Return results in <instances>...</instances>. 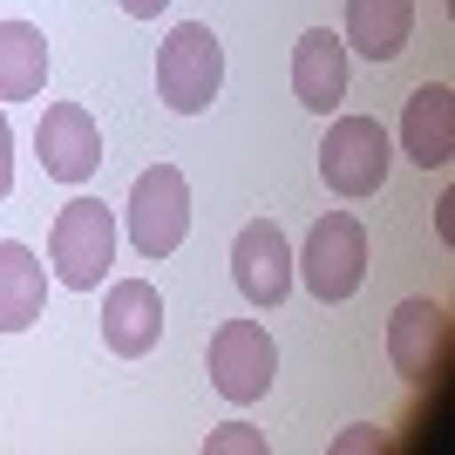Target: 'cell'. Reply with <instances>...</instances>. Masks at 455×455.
I'll return each instance as SVG.
<instances>
[{"instance_id":"10","label":"cell","mask_w":455,"mask_h":455,"mask_svg":"<svg viewBox=\"0 0 455 455\" xmlns=\"http://www.w3.org/2000/svg\"><path fill=\"white\" fill-rule=\"evenodd\" d=\"M442 354H449V320H442L435 299H401L395 313H387V361L401 367L408 380L435 374Z\"/></svg>"},{"instance_id":"6","label":"cell","mask_w":455,"mask_h":455,"mask_svg":"<svg viewBox=\"0 0 455 455\" xmlns=\"http://www.w3.org/2000/svg\"><path fill=\"white\" fill-rule=\"evenodd\" d=\"M320 177L333 197H374L387 184V130L374 116H340L320 143Z\"/></svg>"},{"instance_id":"4","label":"cell","mask_w":455,"mask_h":455,"mask_svg":"<svg viewBox=\"0 0 455 455\" xmlns=\"http://www.w3.org/2000/svg\"><path fill=\"white\" fill-rule=\"evenodd\" d=\"M211 387L231 401V408H251V401H266L272 374H279V347H272V333L259 320H225L218 333H211Z\"/></svg>"},{"instance_id":"12","label":"cell","mask_w":455,"mask_h":455,"mask_svg":"<svg viewBox=\"0 0 455 455\" xmlns=\"http://www.w3.org/2000/svg\"><path fill=\"white\" fill-rule=\"evenodd\" d=\"M401 150L415 156L421 171H442L455 150V95L442 82H421L408 102H401Z\"/></svg>"},{"instance_id":"9","label":"cell","mask_w":455,"mask_h":455,"mask_svg":"<svg viewBox=\"0 0 455 455\" xmlns=\"http://www.w3.org/2000/svg\"><path fill=\"white\" fill-rule=\"evenodd\" d=\"M102 340L123 361H143L164 340V299H156L150 279H116L109 285V299H102Z\"/></svg>"},{"instance_id":"11","label":"cell","mask_w":455,"mask_h":455,"mask_svg":"<svg viewBox=\"0 0 455 455\" xmlns=\"http://www.w3.org/2000/svg\"><path fill=\"white\" fill-rule=\"evenodd\" d=\"M292 95H299L313 116H326V109L347 102V48H340V35L306 28V35L292 41Z\"/></svg>"},{"instance_id":"3","label":"cell","mask_w":455,"mask_h":455,"mask_svg":"<svg viewBox=\"0 0 455 455\" xmlns=\"http://www.w3.org/2000/svg\"><path fill=\"white\" fill-rule=\"evenodd\" d=\"M218 82H225V48H218V35H211L204 20H177L171 41H164V55H156V95H164L177 116H197V109H211Z\"/></svg>"},{"instance_id":"15","label":"cell","mask_w":455,"mask_h":455,"mask_svg":"<svg viewBox=\"0 0 455 455\" xmlns=\"http://www.w3.org/2000/svg\"><path fill=\"white\" fill-rule=\"evenodd\" d=\"M48 89V41L28 20H0V102H35Z\"/></svg>"},{"instance_id":"13","label":"cell","mask_w":455,"mask_h":455,"mask_svg":"<svg viewBox=\"0 0 455 455\" xmlns=\"http://www.w3.org/2000/svg\"><path fill=\"white\" fill-rule=\"evenodd\" d=\"M41 299H48V266H41L28 245L0 238V333L35 326L41 320Z\"/></svg>"},{"instance_id":"8","label":"cell","mask_w":455,"mask_h":455,"mask_svg":"<svg viewBox=\"0 0 455 455\" xmlns=\"http://www.w3.org/2000/svg\"><path fill=\"white\" fill-rule=\"evenodd\" d=\"M231 279L251 306H279L292 292V245L272 218H251L238 238H231Z\"/></svg>"},{"instance_id":"2","label":"cell","mask_w":455,"mask_h":455,"mask_svg":"<svg viewBox=\"0 0 455 455\" xmlns=\"http://www.w3.org/2000/svg\"><path fill=\"white\" fill-rule=\"evenodd\" d=\"M299 279L313 299L340 306L361 292L367 279V225L354 218V211H320L313 218V231H306V251H299Z\"/></svg>"},{"instance_id":"14","label":"cell","mask_w":455,"mask_h":455,"mask_svg":"<svg viewBox=\"0 0 455 455\" xmlns=\"http://www.w3.org/2000/svg\"><path fill=\"white\" fill-rule=\"evenodd\" d=\"M415 35V0H347V41L367 61H395Z\"/></svg>"},{"instance_id":"1","label":"cell","mask_w":455,"mask_h":455,"mask_svg":"<svg viewBox=\"0 0 455 455\" xmlns=\"http://www.w3.org/2000/svg\"><path fill=\"white\" fill-rule=\"evenodd\" d=\"M48 259H55V279L68 292H95L102 272L116 266V211L102 197H68L55 211V231H48Z\"/></svg>"},{"instance_id":"16","label":"cell","mask_w":455,"mask_h":455,"mask_svg":"<svg viewBox=\"0 0 455 455\" xmlns=\"http://www.w3.org/2000/svg\"><path fill=\"white\" fill-rule=\"evenodd\" d=\"M204 455H266V435H259V428H245V421H231V428H211Z\"/></svg>"},{"instance_id":"7","label":"cell","mask_w":455,"mask_h":455,"mask_svg":"<svg viewBox=\"0 0 455 455\" xmlns=\"http://www.w3.org/2000/svg\"><path fill=\"white\" fill-rule=\"evenodd\" d=\"M35 150L55 184H89L102 171V136H95V116L82 102H48V116L35 130Z\"/></svg>"},{"instance_id":"17","label":"cell","mask_w":455,"mask_h":455,"mask_svg":"<svg viewBox=\"0 0 455 455\" xmlns=\"http://www.w3.org/2000/svg\"><path fill=\"white\" fill-rule=\"evenodd\" d=\"M14 190V123H7V109H0V197Z\"/></svg>"},{"instance_id":"18","label":"cell","mask_w":455,"mask_h":455,"mask_svg":"<svg viewBox=\"0 0 455 455\" xmlns=\"http://www.w3.org/2000/svg\"><path fill=\"white\" fill-rule=\"evenodd\" d=\"M164 7H171V0H123V14H136V20H156Z\"/></svg>"},{"instance_id":"5","label":"cell","mask_w":455,"mask_h":455,"mask_svg":"<svg viewBox=\"0 0 455 455\" xmlns=\"http://www.w3.org/2000/svg\"><path fill=\"white\" fill-rule=\"evenodd\" d=\"M190 231V184L177 164H150L130 184V245L143 259H171Z\"/></svg>"}]
</instances>
